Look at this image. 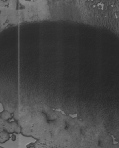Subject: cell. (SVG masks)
Instances as JSON below:
<instances>
[{
	"label": "cell",
	"instance_id": "cell-1",
	"mask_svg": "<svg viewBox=\"0 0 119 148\" xmlns=\"http://www.w3.org/2000/svg\"><path fill=\"white\" fill-rule=\"evenodd\" d=\"M8 122L7 120L0 117V142L3 143L9 138V134L8 133H12L17 132L18 128L11 127L12 125L17 124L16 122Z\"/></svg>",
	"mask_w": 119,
	"mask_h": 148
}]
</instances>
